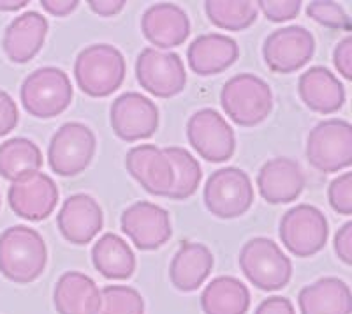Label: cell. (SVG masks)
<instances>
[{
    "label": "cell",
    "instance_id": "6da1fadb",
    "mask_svg": "<svg viewBox=\"0 0 352 314\" xmlns=\"http://www.w3.org/2000/svg\"><path fill=\"white\" fill-rule=\"evenodd\" d=\"M48 263L46 242L39 231L16 224L0 235V274L18 284H28L43 275Z\"/></svg>",
    "mask_w": 352,
    "mask_h": 314
},
{
    "label": "cell",
    "instance_id": "7a4b0ae2",
    "mask_svg": "<svg viewBox=\"0 0 352 314\" xmlns=\"http://www.w3.org/2000/svg\"><path fill=\"white\" fill-rule=\"evenodd\" d=\"M127 74V64L116 46L99 43L81 50L74 62V78L83 94L108 97L120 89Z\"/></svg>",
    "mask_w": 352,
    "mask_h": 314
},
{
    "label": "cell",
    "instance_id": "3957f363",
    "mask_svg": "<svg viewBox=\"0 0 352 314\" xmlns=\"http://www.w3.org/2000/svg\"><path fill=\"white\" fill-rule=\"evenodd\" d=\"M220 105L234 124L252 127L272 113L273 92L263 78L241 73L226 81L220 92Z\"/></svg>",
    "mask_w": 352,
    "mask_h": 314
},
{
    "label": "cell",
    "instance_id": "277c9868",
    "mask_svg": "<svg viewBox=\"0 0 352 314\" xmlns=\"http://www.w3.org/2000/svg\"><path fill=\"white\" fill-rule=\"evenodd\" d=\"M238 263L248 282L261 291L282 290L291 281V260L272 238H250L241 247Z\"/></svg>",
    "mask_w": 352,
    "mask_h": 314
},
{
    "label": "cell",
    "instance_id": "5b68a950",
    "mask_svg": "<svg viewBox=\"0 0 352 314\" xmlns=\"http://www.w3.org/2000/svg\"><path fill=\"white\" fill-rule=\"evenodd\" d=\"M20 97L23 108L32 117H58L72 101L71 80L58 67H39L23 80Z\"/></svg>",
    "mask_w": 352,
    "mask_h": 314
},
{
    "label": "cell",
    "instance_id": "8992f818",
    "mask_svg": "<svg viewBox=\"0 0 352 314\" xmlns=\"http://www.w3.org/2000/svg\"><path fill=\"white\" fill-rule=\"evenodd\" d=\"M307 159L320 174H336L352 165V125L342 118H328L307 138Z\"/></svg>",
    "mask_w": 352,
    "mask_h": 314
},
{
    "label": "cell",
    "instance_id": "52a82bcc",
    "mask_svg": "<svg viewBox=\"0 0 352 314\" xmlns=\"http://www.w3.org/2000/svg\"><path fill=\"white\" fill-rule=\"evenodd\" d=\"M204 205L219 219H236L254 203L252 180L243 169L226 166L210 175L204 184Z\"/></svg>",
    "mask_w": 352,
    "mask_h": 314
},
{
    "label": "cell",
    "instance_id": "ba28073f",
    "mask_svg": "<svg viewBox=\"0 0 352 314\" xmlns=\"http://www.w3.org/2000/svg\"><path fill=\"white\" fill-rule=\"evenodd\" d=\"M278 235L289 253L308 258L324 249L329 237L328 219L317 207L301 203L282 216Z\"/></svg>",
    "mask_w": 352,
    "mask_h": 314
},
{
    "label": "cell",
    "instance_id": "9c48e42d",
    "mask_svg": "<svg viewBox=\"0 0 352 314\" xmlns=\"http://www.w3.org/2000/svg\"><path fill=\"white\" fill-rule=\"evenodd\" d=\"M94 131L81 122H67L52 136L48 163L58 177H76L90 166L96 156Z\"/></svg>",
    "mask_w": 352,
    "mask_h": 314
},
{
    "label": "cell",
    "instance_id": "30bf717a",
    "mask_svg": "<svg viewBox=\"0 0 352 314\" xmlns=\"http://www.w3.org/2000/svg\"><path fill=\"white\" fill-rule=\"evenodd\" d=\"M136 78L141 89L160 99L178 96L187 85V73L180 55L157 48H144L138 55Z\"/></svg>",
    "mask_w": 352,
    "mask_h": 314
},
{
    "label": "cell",
    "instance_id": "8fae6325",
    "mask_svg": "<svg viewBox=\"0 0 352 314\" xmlns=\"http://www.w3.org/2000/svg\"><path fill=\"white\" fill-rule=\"evenodd\" d=\"M187 138L188 143L204 161H229L236 150L234 131L228 121L213 108L199 109L188 118Z\"/></svg>",
    "mask_w": 352,
    "mask_h": 314
},
{
    "label": "cell",
    "instance_id": "7c38bea8",
    "mask_svg": "<svg viewBox=\"0 0 352 314\" xmlns=\"http://www.w3.org/2000/svg\"><path fill=\"white\" fill-rule=\"evenodd\" d=\"M316 39L305 27H282L264 39L263 59L273 73L291 74L312 61Z\"/></svg>",
    "mask_w": 352,
    "mask_h": 314
},
{
    "label": "cell",
    "instance_id": "4fadbf2b",
    "mask_svg": "<svg viewBox=\"0 0 352 314\" xmlns=\"http://www.w3.org/2000/svg\"><path fill=\"white\" fill-rule=\"evenodd\" d=\"M109 122L116 136L124 141H140L153 136L159 127V108L140 92H125L113 101Z\"/></svg>",
    "mask_w": 352,
    "mask_h": 314
},
{
    "label": "cell",
    "instance_id": "5bb4252c",
    "mask_svg": "<svg viewBox=\"0 0 352 314\" xmlns=\"http://www.w3.org/2000/svg\"><path fill=\"white\" fill-rule=\"evenodd\" d=\"M8 200L18 218L43 221L52 216L58 203V187L50 175L34 171L11 182Z\"/></svg>",
    "mask_w": 352,
    "mask_h": 314
},
{
    "label": "cell",
    "instance_id": "9a60e30c",
    "mask_svg": "<svg viewBox=\"0 0 352 314\" xmlns=\"http://www.w3.org/2000/svg\"><path fill=\"white\" fill-rule=\"evenodd\" d=\"M122 231L140 251H155L171 238V218L162 207L150 202H136L124 210Z\"/></svg>",
    "mask_w": 352,
    "mask_h": 314
},
{
    "label": "cell",
    "instance_id": "2e32d148",
    "mask_svg": "<svg viewBox=\"0 0 352 314\" xmlns=\"http://www.w3.org/2000/svg\"><path fill=\"white\" fill-rule=\"evenodd\" d=\"M56 224L65 240L74 246H87L102 230L104 216L90 194H72L62 203Z\"/></svg>",
    "mask_w": 352,
    "mask_h": 314
},
{
    "label": "cell",
    "instance_id": "e0dca14e",
    "mask_svg": "<svg viewBox=\"0 0 352 314\" xmlns=\"http://www.w3.org/2000/svg\"><path fill=\"white\" fill-rule=\"evenodd\" d=\"M257 189L261 198L270 205L296 202L305 189L303 169L289 157L270 159L257 174Z\"/></svg>",
    "mask_w": 352,
    "mask_h": 314
},
{
    "label": "cell",
    "instance_id": "ac0fdd59",
    "mask_svg": "<svg viewBox=\"0 0 352 314\" xmlns=\"http://www.w3.org/2000/svg\"><path fill=\"white\" fill-rule=\"evenodd\" d=\"M141 30L148 43H152L157 50L166 52L184 45L190 34V21L180 6L160 2L144 11L141 18Z\"/></svg>",
    "mask_w": 352,
    "mask_h": 314
},
{
    "label": "cell",
    "instance_id": "d6986e66",
    "mask_svg": "<svg viewBox=\"0 0 352 314\" xmlns=\"http://www.w3.org/2000/svg\"><path fill=\"white\" fill-rule=\"evenodd\" d=\"M48 20L37 11H28L20 14L6 27L2 48L6 56L14 64H27L41 52L46 34Z\"/></svg>",
    "mask_w": 352,
    "mask_h": 314
},
{
    "label": "cell",
    "instance_id": "ffe728a7",
    "mask_svg": "<svg viewBox=\"0 0 352 314\" xmlns=\"http://www.w3.org/2000/svg\"><path fill=\"white\" fill-rule=\"evenodd\" d=\"M240 56L238 43L224 34H203L190 43L187 62L197 76H215L231 67Z\"/></svg>",
    "mask_w": 352,
    "mask_h": 314
},
{
    "label": "cell",
    "instance_id": "44dd1931",
    "mask_svg": "<svg viewBox=\"0 0 352 314\" xmlns=\"http://www.w3.org/2000/svg\"><path fill=\"white\" fill-rule=\"evenodd\" d=\"M53 306L58 314H99L102 298L92 278L71 270L56 281Z\"/></svg>",
    "mask_w": 352,
    "mask_h": 314
},
{
    "label": "cell",
    "instance_id": "7402d4cb",
    "mask_svg": "<svg viewBox=\"0 0 352 314\" xmlns=\"http://www.w3.org/2000/svg\"><path fill=\"white\" fill-rule=\"evenodd\" d=\"M298 94L308 108L322 115L338 112L345 103L344 83L322 65H314L301 74Z\"/></svg>",
    "mask_w": 352,
    "mask_h": 314
},
{
    "label": "cell",
    "instance_id": "603a6c76",
    "mask_svg": "<svg viewBox=\"0 0 352 314\" xmlns=\"http://www.w3.org/2000/svg\"><path fill=\"white\" fill-rule=\"evenodd\" d=\"M213 269V254L199 242H185L173 256L169 279L182 293H192L204 284Z\"/></svg>",
    "mask_w": 352,
    "mask_h": 314
},
{
    "label": "cell",
    "instance_id": "cb8c5ba5",
    "mask_svg": "<svg viewBox=\"0 0 352 314\" xmlns=\"http://www.w3.org/2000/svg\"><path fill=\"white\" fill-rule=\"evenodd\" d=\"M301 314H352V293L345 281L322 278L301 288L298 295Z\"/></svg>",
    "mask_w": 352,
    "mask_h": 314
},
{
    "label": "cell",
    "instance_id": "d4e9b609",
    "mask_svg": "<svg viewBox=\"0 0 352 314\" xmlns=\"http://www.w3.org/2000/svg\"><path fill=\"white\" fill-rule=\"evenodd\" d=\"M204 314H247L250 309V291L232 275L215 278L201 293Z\"/></svg>",
    "mask_w": 352,
    "mask_h": 314
},
{
    "label": "cell",
    "instance_id": "484cf974",
    "mask_svg": "<svg viewBox=\"0 0 352 314\" xmlns=\"http://www.w3.org/2000/svg\"><path fill=\"white\" fill-rule=\"evenodd\" d=\"M92 263L102 278L124 281L136 270V256L131 246L115 233H104L92 247Z\"/></svg>",
    "mask_w": 352,
    "mask_h": 314
},
{
    "label": "cell",
    "instance_id": "4316f807",
    "mask_svg": "<svg viewBox=\"0 0 352 314\" xmlns=\"http://www.w3.org/2000/svg\"><path fill=\"white\" fill-rule=\"evenodd\" d=\"M43 168V154L28 138H11L0 145V175L6 180H16Z\"/></svg>",
    "mask_w": 352,
    "mask_h": 314
},
{
    "label": "cell",
    "instance_id": "83f0119b",
    "mask_svg": "<svg viewBox=\"0 0 352 314\" xmlns=\"http://www.w3.org/2000/svg\"><path fill=\"white\" fill-rule=\"evenodd\" d=\"M204 11L213 25L231 32L252 27L259 17L257 2L248 0H208L204 2Z\"/></svg>",
    "mask_w": 352,
    "mask_h": 314
},
{
    "label": "cell",
    "instance_id": "f1b7e54d",
    "mask_svg": "<svg viewBox=\"0 0 352 314\" xmlns=\"http://www.w3.org/2000/svg\"><path fill=\"white\" fill-rule=\"evenodd\" d=\"M169 159L175 165L176 171V185L171 193V200H187L194 196L199 189L203 171H201L199 161L187 149L182 147H168L164 149Z\"/></svg>",
    "mask_w": 352,
    "mask_h": 314
},
{
    "label": "cell",
    "instance_id": "f546056e",
    "mask_svg": "<svg viewBox=\"0 0 352 314\" xmlns=\"http://www.w3.org/2000/svg\"><path fill=\"white\" fill-rule=\"evenodd\" d=\"M176 185L175 165L164 149H159L152 156L143 171L141 187L153 196H171Z\"/></svg>",
    "mask_w": 352,
    "mask_h": 314
},
{
    "label": "cell",
    "instance_id": "4dcf8cb0",
    "mask_svg": "<svg viewBox=\"0 0 352 314\" xmlns=\"http://www.w3.org/2000/svg\"><path fill=\"white\" fill-rule=\"evenodd\" d=\"M99 314H144V300L138 290L131 286H106L100 290Z\"/></svg>",
    "mask_w": 352,
    "mask_h": 314
},
{
    "label": "cell",
    "instance_id": "1f68e13d",
    "mask_svg": "<svg viewBox=\"0 0 352 314\" xmlns=\"http://www.w3.org/2000/svg\"><path fill=\"white\" fill-rule=\"evenodd\" d=\"M307 14L310 20L329 28L347 30L351 27L349 14L338 2H329V0H316V2H310L307 6Z\"/></svg>",
    "mask_w": 352,
    "mask_h": 314
},
{
    "label": "cell",
    "instance_id": "d6a6232c",
    "mask_svg": "<svg viewBox=\"0 0 352 314\" xmlns=\"http://www.w3.org/2000/svg\"><path fill=\"white\" fill-rule=\"evenodd\" d=\"M328 200L329 205L335 212L340 216H351L352 213V174L345 171V174L338 175L333 178L331 184L328 187Z\"/></svg>",
    "mask_w": 352,
    "mask_h": 314
},
{
    "label": "cell",
    "instance_id": "836d02e7",
    "mask_svg": "<svg viewBox=\"0 0 352 314\" xmlns=\"http://www.w3.org/2000/svg\"><path fill=\"white\" fill-rule=\"evenodd\" d=\"M257 9L273 23L294 20L301 11L300 0H261L257 2Z\"/></svg>",
    "mask_w": 352,
    "mask_h": 314
},
{
    "label": "cell",
    "instance_id": "e575fe53",
    "mask_svg": "<svg viewBox=\"0 0 352 314\" xmlns=\"http://www.w3.org/2000/svg\"><path fill=\"white\" fill-rule=\"evenodd\" d=\"M159 150L157 145H140V147H132L131 150L127 152L125 156V168H127L129 175L136 182L143 180V171H144V166L146 163L152 159L153 154Z\"/></svg>",
    "mask_w": 352,
    "mask_h": 314
},
{
    "label": "cell",
    "instance_id": "d590c367",
    "mask_svg": "<svg viewBox=\"0 0 352 314\" xmlns=\"http://www.w3.org/2000/svg\"><path fill=\"white\" fill-rule=\"evenodd\" d=\"M18 106L6 90H0V138L11 133L18 125Z\"/></svg>",
    "mask_w": 352,
    "mask_h": 314
},
{
    "label": "cell",
    "instance_id": "8d00e7d4",
    "mask_svg": "<svg viewBox=\"0 0 352 314\" xmlns=\"http://www.w3.org/2000/svg\"><path fill=\"white\" fill-rule=\"evenodd\" d=\"M333 64L336 71L345 78L352 80V37L347 36L335 46L333 52Z\"/></svg>",
    "mask_w": 352,
    "mask_h": 314
},
{
    "label": "cell",
    "instance_id": "74e56055",
    "mask_svg": "<svg viewBox=\"0 0 352 314\" xmlns=\"http://www.w3.org/2000/svg\"><path fill=\"white\" fill-rule=\"evenodd\" d=\"M335 253L345 265H352V222H345L335 235Z\"/></svg>",
    "mask_w": 352,
    "mask_h": 314
},
{
    "label": "cell",
    "instance_id": "f35d334b",
    "mask_svg": "<svg viewBox=\"0 0 352 314\" xmlns=\"http://www.w3.org/2000/svg\"><path fill=\"white\" fill-rule=\"evenodd\" d=\"M254 314H296V311L289 298L270 297L257 306Z\"/></svg>",
    "mask_w": 352,
    "mask_h": 314
},
{
    "label": "cell",
    "instance_id": "ab89813d",
    "mask_svg": "<svg viewBox=\"0 0 352 314\" xmlns=\"http://www.w3.org/2000/svg\"><path fill=\"white\" fill-rule=\"evenodd\" d=\"M41 6L46 12L53 14V17H67L71 12H74L80 6L76 0H41Z\"/></svg>",
    "mask_w": 352,
    "mask_h": 314
},
{
    "label": "cell",
    "instance_id": "60d3db41",
    "mask_svg": "<svg viewBox=\"0 0 352 314\" xmlns=\"http://www.w3.org/2000/svg\"><path fill=\"white\" fill-rule=\"evenodd\" d=\"M90 9L99 17H115L127 6L125 0H90Z\"/></svg>",
    "mask_w": 352,
    "mask_h": 314
},
{
    "label": "cell",
    "instance_id": "b9f144b4",
    "mask_svg": "<svg viewBox=\"0 0 352 314\" xmlns=\"http://www.w3.org/2000/svg\"><path fill=\"white\" fill-rule=\"evenodd\" d=\"M28 6L27 0H20V2H0V11H18V9Z\"/></svg>",
    "mask_w": 352,
    "mask_h": 314
},
{
    "label": "cell",
    "instance_id": "7bdbcfd3",
    "mask_svg": "<svg viewBox=\"0 0 352 314\" xmlns=\"http://www.w3.org/2000/svg\"><path fill=\"white\" fill-rule=\"evenodd\" d=\"M0 203H2V200H0Z\"/></svg>",
    "mask_w": 352,
    "mask_h": 314
}]
</instances>
